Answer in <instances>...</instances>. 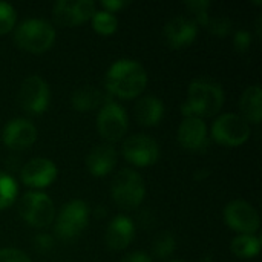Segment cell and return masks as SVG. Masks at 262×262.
<instances>
[{
    "label": "cell",
    "mask_w": 262,
    "mask_h": 262,
    "mask_svg": "<svg viewBox=\"0 0 262 262\" xmlns=\"http://www.w3.org/2000/svg\"><path fill=\"white\" fill-rule=\"evenodd\" d=\"M147 84L146 69L135 60H118L106 74V88L120 98L138 97Z\"/></svg>",
    "instance_id": "6da1fadb"
},
{
    "label": "cell",
    "mask_w": 262,
    "mask_h": 262,
    "mask_svg": "<svg viewBox=\"0 0 262 262\" xmlns=\"http://www.w3.org/2000/svg\"><path fill=\"white\" fill-rule=\"evenodd\" d=\"M224 103L223 88L206 78L192 81L187 91V100L183 104V115L186 117H213Z\"/></svg>",
    "instance_id": "7a4b0ae2"
},
{
    "label": "cell",
    "mask_w": 262,
    "mask_h": 262,
    "mask_svg": "<svg viewBox=\"0 0 262 262\" xmlns=\"http://www.w3.org/2000/svg\"><path fill=\"white\" fill-rule=\"evenodd\" d=\"M14 40L23 51L41 54L46 52L54 45L55 31L54 26L46 20L29 18L17 26Z\"/></svg>",
    "instance_id": "3957f363"
},
{
    "label": "cell",
    "mask_w": 262,
    "mask_h": 262,
    "mask_svg": "<svg viewBox=\"0 0 262 262\" xmlns=\"http://www.w3.org/2000/svg\"><path fill=\"white\" fill-rule=\"evenodd\" d=\"M112 200L115 201L117 206L121 209H137L146 195V186L144 180L140 173L130 169H123L118 172L112 181L111 187Z\"/></svg>",
    "instance_id": "277c9868"
},
{
    "label": "cell",
    "mask_w": 262,
    "mask_h": 262,
    "mask_svg": "<svg viewBox=\"0 0 262 262\" xmlns=\"http://www.w3.org/2000/svg\"><path fill=\"white\" fill-rule=\"evenodd\" d=\"M89 223V207L81 200L64 204L55 221V235L63 241L75 239L83 233Z\"/></svg>",
    "instance_id": "5b68a950"
},
{
    "label": "cell",
    "mask_w": 262,
    "mask_h": 262,
    "mask_svg": "<svg viewBox=\"0 0 262 262\" xmlns=\"http://www.w3.org/2000/svg\"><path fill=\"white\" fill-rule=\"evenodd\" d=\"M18 213L26 224L35 229H43L54 221L55 209L48 195L41 192H28L18 203Z\"/></svg>",
    "instance_id": "8992f818"
},
{
    "label": "cell",
    "mask_w": 262,
    "mask_h": 262,
    "mask_svg": "<svg viewBox=\"0 0 262 262\" xmlns=\"http://www.w3.org/2000/svg\"><path fill=\"white\" fill-rule=\"evenodd\" d=\"M250 137L249 123L236 114H224L218 117L212 126V138L226 147L244 144Z\"/></svg>",
    "instance_id": "52a82bcc"
},
{
    "label": "cell",
    "mask_w": 262,
    "mask_h": 262,
    "mask_svg": "<svg viewBox=\"0 0 262 262\" xmlns=\"http://www.w3.org/2000/svg\"><path fill=\"white\" fill-rule=\"evenodd\" d=\"M49 86L38 75H29L18 89V104L29 115H40L49 106Z\"/></svg>",
    "instance_id": "ba28073f"
},
{
    "label": "cell",
    "mask_w": 262,
    "mask_h": 262,
    "mask_svg": "<svg viewBox=\"0 0 262 262\" xmlns=\"http://www.w3.org/2000/svg\"><path fill=\"white\" fill-rule=\"evenodd\" d=\"M127 126H129L127 114L120 104L114 101H107L100 109L97 117V129L104 140L107 141L121 140L127 130Z\"/></svg>",
    "instance_id": "9c48e42d"
},
{
    "label": "cell",
    "mask_w": 262,
    "mask_h": 262,
    "mask_svg": "<svg viewBox=\"0 0 262 262\" xmlns=\"http://www.w3.org/2000/svg\"><path fill=\"white\" fill-rule=\"evenodd\" d=\"M224 221L230 229L241 235H253L261 224L256 209L243 200H235L226 206Z\"/></svg>",
    "instance_id": "30bf717a"
},
{
    "label": "cell",
    "mask_w": 262,
    "mask_h": 262,
    "mask_svg": "<svg viewBox=\"0 0 262 262\" xmlns=\"http://www.w3.org/2000/svg\"><path fill=\"white\" fill-rule=\"evenodd\" d=\"M123 155L130 164L138 167H147L158 161L160 147L154 138L144 134H137L124 141Z\"/></svg>",
    "instance_id": "8fae6325"
},
{
    "label": "cell",
    "mask_w": 262,
    "mask_h": 262,
    "mask_svg": "<svg viewBox=\"0 0 262 262\" xmlns=\"http://www.w3.org/2000/svg\"><path fill=\"white\" fill-rule=\"evenodd\" d=\"M95 14V3L92 0H77V2H69V0H58L54 8H52V17L55 23L61 26H77Z\"/></svg>",
    "instance_id": "7c38bea8"
},
{
    "label": "cell",
    "mask_w": 262,
    "mask_h": 262,
    "mask_svg": "<svg viewBox=\"0 0 262 262\" xmlns=\"http://www.w3.org/2000/svg\"><path fill=\"white\" fill-rule=\"evenodd\" d=\"M178 141L189 152H206L209 147L207 127L198 117H186L178 129Z\"/></svg>",
    "instance_id": "4fadbf2b"
},
{
    "label": "cell",
    "mask_w": 262,
    "mask_h": 262,
    "mask_svg": "<svg viewBox=\"0 0 262 262\" xmlns=\"http://www.w3.org/2000/svg\"><path fill=\"white\" fill-rule=\"evenodd\" d=\"M37 140L35 126L26 118H12L3 129V143L11 150H25Z\"/></svg>",
    "instance_id": "5bb4252c"
},
{
    "label": "cell",
    "mask_w": 262,
    "mask_h": 262,
    "mask_svg": "<svg viewBox=\"0 0 262 262\" xmlns=\"http://www.w3.org/2000/svg\"><path fill=\"white\" fill-rule=\"evenodd\" d=\"M21 181L34 189H45L57 178V166L48 158H32L20 172Z\"/></svg>",
    "instance_id": "9a60e30c"
},
{
    "label": "cell",
    "mask_w": 262,
    "mask_h": 262,
    "mask_svg": "<svg viewBox=\"0 0 262 262\" xmlns=\"http://www.w3.org/2000/svg\"><path fill=\"white\" fill-rule=\"evenodd\" d=\"M198 34V25L192 18L175 17L164 26V38L172 49H181L192 45Z\"/></svg>",
    "instance_id": "2e32d148"
},
{
    "label": "cell",
    "mask_w": 262,
    "mask_h": 262,
    "mask_svg": "<svg viewBox=\"0 0 262 262\" xmlns=\"http://www.w3.org/2000/svg\"><path fill=\"white\" fill-rule=\"evenodd\" d=\"M135 236V226L130 218L124 215L115 216L106 229V246L111 250H124Z\"/></svg>",
    "instance_id": "e0dca14e"
},
{
    "label": "cell",
    "mask_w": 262,
    "mask_h": 262,
    "mask_svg": "<svg viewBox=\"0 0 262 262\" xmlns=\"http://www.w3.org/2000/svg\"><path fill=\"white\" fill-rule=\"evenodd\" d=\"M117 164V152L111 144L95 146L86 157V167L94 177L109 175Z\"/></svg>",
    "instance_id": "ac0fdd59"
},
{
    "label": "cell",
    "mask_w": 262,
    "mask_h": 262,
    "mask_svg": "<svg viewBox=\"0 0 262 262\" xmlns=\"http://www.w3.org/2000/svg\"><path fill=\"white\" fill-rule=\"evenodd\" d=\"M164 115L163 101L155 95H146L135 104V118L141 126H157Z\"/></svg>",
    "instance_id": "d6986e66"
},
{
    "label": "cell",
    "mask_w": 262,
    "mask_h": 262,
    "mask_svg": "<svg viewBox=\"0 0 262 262\" xmlns=\"http://www.w3.org/2000/svg\"><path fill=\"white\" fill-rule=\"evenodd\" d=\"M239 109L243 118L247 123L259 124L262 120V89L261 86L255 84L247 88L239 100Z\"/></svg>",
    "instance_id": "ffe728a7"
},
{
    "label": "cell",
    "mask_w": 262,
    "mask_h": 262,
    "mask_svg": "<svg viewBox=\"0 0 262 262\" xmlns=\"http://www.w3.org/2000/svg\"><path fill=\"white\" fill-rule=\"evenodd\" d=\"M103 100L101 92L94 86H81L74 91L71 97L72 107L78 112H89L100 106Z\"/></svg>",
    "instance_id": "44dd1931"
},
{
    "label": "cell",
    "mask_w": 262,
    "mask_h": 262,
    "mask_svg": "<svg viewBox=\"0 0 262 262\" xmlns=\"http://www.w3.org/2000/svg\"><path fill=\"white\" fill-rule=\"evenodd\" d=\"M232 253L241 259H252L261 252V239L255 235H238L230 244Z\"/></svg>",
    "instance_id": "7402d4cb"
},
{
    "label": "cell",
    "mask_w": 262,
    "mask_h": 262,
    "mask_svg": "<svg viewBox=\"0 0 262 262\" xmlns=\"http://www.w3.org/2000/svg\"><path fill=\"white\" fill-rule=\"evenodd\" d=\"M175 249H177V239L170 232H163V233L157 235L152 243L154 255L158 259H166V258L172 256Z\"/></svg>",
    "instance_id": "603a6c76"
},
{
    "label": "cell",
    "mask_w": 262,
    "mask_h": 262,
    "mask_svg": "<svg viewBox=\"0 0 262 262\" xmlns=\"http://www.w3.org/2000/svg\"><path fill=\"white\" fill-rule=\"evenodd\" d=\"M117 17L107 11H95L92 15V28L101 35H111L117 31Z\"/></svg>",
    "instance_id": "cb8c5ba5"
},
{
    "label": "cell",
    "mask_w": 262,
    "mask_h": 262,
    "mask_svg": "<svg viewBox=\"0 0 262 262\" xmlns=\"http://www.w3.org/2000/svg\"><path fill=\"white\" fill-rule=\"evenodd\" d=\"M17 184L15 181L9 177L0 172V210L9 207L17 196Z\"/></svg>",
    "instance_id": "d4e9b609"
},
{
    "label": "cell",
    "mask_w": 262,
    "mask_h": 262,
    "mask_svg": "<svg viewBox=\"0 0 262 262\" xmlns=\"http://www.w3.org/2000/svg\"><path fill=\"white\" fill-rule=\"evenodd\" d=\"M184 5L195 15V20L193 21L196 25L200 23L201 26L206 28V25H207V21L210 18L209 17V12H207V9L210 6V2H207V0H192V2H186Z\"/></svg>",
    "instance_id": "484cf974"
},
{
    "label": "cell",
    "mask_w": 262,
    "mask_h": 262,
    "mask_svg": "<svg viewBox=\"0 0 262 262\" xmlns=\"http://www.w3.org/2000/svg\"><path fill=\"white\" fill-rule=\"evenodd\" d=\"M15 20H17L15 9L9 3L0 2V35L12 31Z\"/></svg>",
    "instance_id": "4316f807"
},
{
    "label": "cell",
    "mask_w": 262,
    "mask_h": 262,
    "mask_svg": "<svg viewBox=\"0 0 262 262\" xmlns=\"http://www.w3.org/2000/svg\"><path fill=\"white\" fill-rule=\"evenodd\" d=\"M206 28L216 37H226L232 31V21L226 17H216V18H209Z\"/></svg>",
    "instance_id": "83f0119b"
},
{
    "label": "cell",
    "mask_w": 262,
    "mask_h": 262,
    "mask_svg": "<svg viewBox=\"0 0 262 262\" xmlns=\"http://www.w3.org/2000/svg\"><path fill=\"white\" fill-rule=\"evenodd\" d=\"M0 262H31V259L17 249L0 250Z\"/></svg>",
    "instance_id": "f1b7e54d"
},
{
    "label": "cell",
    "mask_w": 262,
    "mask_h": 262,
    "mask_svg": "<svg viewBox=\"0 0 262 262\" xmlns=\"http://www.w3.org/2000/svg\"><path fill=\"white\" fill-rule=\"evenodd\" d=\"M252 45V35L247 31H238L233 37V46L236 52H246Z\"/></svg>",
    "instance_id": "f546056e"
},
{
    "label": "cell",
    "mask_w": 262,
    "mask_h": 262,
    "mask_svg": "<svg viewBox=\"0 0 262 262\" xmlns=\"http://www.w3.org/2000/svg\"><path fill=\"white\" fill-rule=\"evenodd\" d=\"M34 246L37 249V252H49L52 247H54V239L51 235H46V233H41V235H37L35 239H34Z\"/></svg>",
    "instance_id": "4dcf8cb0"
},
{
    "label": "cell",
    "mask_w": 262,
    "mask_h": 262,
    "mask_svg": "<svg viewBox=\"0 0 262 262\" xmlns=\"http://www.w3.org/2000/svg\"><path fill=\"white\" fill-rule=\"evenodd\" d=\"M129 3L127 2H123V0H101V6H103V11H107V12H117L120 9H123L124 6H127Z\"/></svg>",
    "instance_id": "1f68e13d"
},
{
    "label": "cell",
    "mask_w": 262,
    "mask_h": 262,
    "mask_svg": "<svg viewBox=\"0 0 262 262\" xmlns=\"http://www.w3.org/2000/svg\"><path fill=\"white\" fill-rule=\"evenodd\" d=\"M121 262H152L150 256L143 253V252H134L130 255H127L126 258H123Z\"/></svg>",
    "instance_id": "d6a6232c"
},
{
    "label": "cell",
    "mask_w": 262,
    "mask_h": 262,
    "mask_svg": "<svg viewBox=\"0 0 262 262\" xmlns=\"http://www.w3.org/2000/svg\"><path fill=\"white\" fill-rule=\"evenodd\" d=\"M169 262H184V261H180V259H173V261H169Z\"/></svg>",
    "instance_id": "836d02e7"
}]
</instances>
